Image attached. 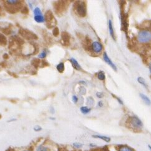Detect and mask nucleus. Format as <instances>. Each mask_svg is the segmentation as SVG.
<instances>
[{
    "mask_svg": "<svg viewBox=\"0 0 151 151\" xmlns=\"http://www.w3.org/2000/svg\"><path fill=\"white\" fill-rule=\"evenodd\" d=\"M126 125L127 127L135 132H141L144 128V125L141 120L135 115L128 117L126 120Z\"/></svg>",
    "mask_w": 151,
    "mask_h": 151,
    "instance_id": "nucleus-1",
    "label": "nucleus"
},
{
    "mask_svg": "<svg viewBox=\"0 0 151 151\" xmlns=\"http://www.w3.org/2000/svg\"><path fill=\"white\" fill-rule=\"evenodd\" d=\"M74 8H75L76 13L80 17H85L87 14V7L86 3L84 1H77L74 4Z\"/></svg>",
    "mask_w": 151,
    "mask_h": 151,
    "instance_id": "nucleus-2",
    "label": "nucleus"
},
{
    "mask_svg": "<svg viewBox=\"0 0 151 151\" xmlns=\"http://www.w3.org/2000/svg\"><path fill=\"white\" fill-rule=\"evenodd\" d=\"M138 41L140 43H147L151 41V32L147 30L140 31L137 35Z\"/></svg>",
    "mask_w": 151,
    "mask_h": 151,
    "instance_id": "nucleus-3",
    "label": "nucleus"
},
{
    "mask_svg": "<svg viewBox=\"0 0 151 151\" xmlns=\"http://www.w3.org/2000/svg\"><path fill=\"white\" fill-rule=\"evenodd\" d=\"M45 20L47 22V26L48 28H52L56 24V19L54 18L53 14L50 10H48L45 13Z\"/></svg>",
    "mask_w": 151,
    "mask_h": 151,
    "instance_id": "nucleus-4",
    "label": "nucleus"
},
{
    "mask_svg": "<svg viewBox=\"0 0 151 151\" xmlns=\"http://www.w3.org/2000/svg\"><path fill=\"white\" fill-rule=\"evenodd\" d=\"M68 4L67 1H58L55 3L54 8L58 14H61L66 11Z\"/></svg>",
    "mask_w": 151,
    "mask_h": 151,
    "instance_id": "nucleus-5",
    "label": "nucleus"
},
{
    "mask_svg": "<svg viewBox=\"0 0 151 151\" xmlns=\"http://www.w3.org/2000/svg\"><path fill=\"white\" fill-rule=\"evenodd\" d=\"M19 34L22 35L23 37L26 38L27 40H37L38 37L37 35H35L32 32L29 31V30L27 29L24 28H20L19 30Z\"/></svg>",
    "mask_w": 151,
    "mask_h": 151,
    "instance_id": "nucleus-6",
    "label": "nucleus"
},
{
    "mask_svg": "<svg viewBox=\"0 0 151 151\" xmlns=\"http://www.w3.org/2000/svg\"><path fill=\"white\" fill-rule=\"evenodd\" d=\"M4 8L8 12H9L10 13H17L18 11H19L20 9H22L23 6H22V3L20 2L19 3H18L17 4H13V5L6 4V5H5Z\"/></svg>",
    "mask_w": 151,
    "mask_h": 151,
    "instance_id": "nucleus-7",
    "label": "nucleus"
},
{
    "mask_svg": "<svg viewBox=\"0 0 151 151\" xmlns=\"http://www.w3.org/2000/svg\"><path fill=\"white\" fill-rule=\"evenodd\" d=\"M103 58H104V61L105 62V63H107L110 67H112V69L114 70H115V71H117V69L116 66H115V64L112 62V60L109 58V56L107 55L106 52L104 53Z\"/></svg>",
    "mask_w": 151,
    "mask_h": 151,
    "instance_id": "nucleus-8",
    "label": "nucleus"
},
{
    "mask_svg": "<svg viewBox=\"0 0 151 151\" xmlns=\"http://www.w3.org/2000/svg\"><path fill=\"white\" fill-rule=\"evenodd\" d=\"M92 48L93 51L95 53H100L102 51L103 46L100 43L98 42H94L92 45Z\"/></svg>",
    "mask_w": 151,
    "mask_h": 151,
    "instance_id": "nucleus-9",
    "label": "nucleus"
},
{
    "mask_svg": "<svg viewBox=\"0 0 151 151\" xmlns=\"http://www.w3.org/2000/svg\"><path fill=\"white\" fill-rule=\"evenodd\" d=\"M61 37L62 41L66 45H68L70 40V35L67 32H63L61 33Z\"/></svg>",
    "mask_w": 151,
    "mask_h": 151,
    "instance_id": "nucleus-10",
    "label": "nucleus"
},
{
    "mask_svg": "<svg viewBox=\"0 0 151 151\" xmlns=\"http://www.w3.org/2000/svg\"><path fill=\"white\" fill-rule=\"evenodd\" d=\"M92 137L95 139H98L103 140V141L109 143L111 141V139L108 136H105V135H93Z\"/></svg>",
    "mask_w": 151,
    "mask_h": 151,
    "instance_id": "nucleus-11",
    "label": "nucleus"
},
{
    "mask_svg": "<svg viewBox=\"0 0 151 151\" xmlns=\"http://www.w3.org/2000/svg\"><path fill=\"white\" fill-rule=\"evenodd\" d=\"M117 151H135V150L127 145H121L117 147Z\"/></svg>",
    "mask_w": 151,
    "mask_h": 151,
    "instance_id": "nucleus-12",
    "label": "nucleus"
},
{
    "mask_svg": "<svg viewBox=\"0 0 151 151\" xmlns=\"http://www.w3.org/2000/svg\"><path fill=\"white\" fill-rule=\"evenodd\" d=\"M35 151H52V150L47 145L41 144L38 145L35 149Z\"/></svg>",
    "mask_w": 151,
    "mask_h": 151,
    "instance_id": "nucleus-13",
    "label": "nucleus"
},
{
    "mask_svg": "<svg viewBox=\"0 0 151 151\" xmlns=\"http://www.w3.org/2000/svg\"><path fill=\"white\" fill-rule=\"evenodd\" d=\"M12 38L14 40V42L16 43V44L19 45V46H21L24 43V40L18 36H13L12 37Z\"/></svg>",
    "mask_w": 151,
    "mask_h": 151,
    "instance_id": "nucleus-14",
    "label": "nucleus"
},
{
    "mask_svg": "<svg viewBox=\"0 0 151 151\" xmlns=\"http://www.w3.org/2000/svg\"><path fill=\"white\" fill-rule=\"evenodd\" d=\"M109 32H110V36L112 37V38L114 40H115V34H114V30L113 26H112V21L110 19L109 21Z\"/></svg>",
    "mask_w": 151,
    "mask_h": 151,
    "instance_id": "nucleus-15",
    "label": "nucleus"
},
{
    "mask_svg": "<svg viewBox=\"0 0 151 151\" xmlns=\"http://www.w3.org/2000/svg\"><path fill=\"white\" fill-rule=\"evenodd\" d=\"M70 61L71 62V63H72V64L74 68H75V69L77 70H80V69H81V67H80V65H79L78 62L75 58H71V59L70 60Z\"/></svg>",
    "mask_w": 151,
    "mask_h": 151,
    "instance_id": "nucleus-16",
    "label": "nucleus"
},
{
    "mask_svg": "<svg viewBox=\"0 0 151 151\" xmlns=\"http://www.w3.org/2000/svg\"><path fill=\"white\" fill-rule=\"evenodd\" d=\"M41 61H40V60L39 58H34L32 60V62L31 64L35 68H38V67L40 66V64H41Z\"/></svg>",
    "mask_w": 151,
    "mask_h": 151,
    "instance_id": "nucleus-17",
    "label": "nucleus"
},
{
    "mask_svg": "<svg viewBox=\"0 0 151 151\" xmlns=\"http://www.w3.org/2000/svg\"><path fill=\"white\" fill-rule=\"evenodd\" d=\"M140 97H141V99H142L143 101H144L145 104H146L147 105H150V104H151L150 100L149 99L148 97L146 96V95L143 94V93H140Z\"/></svg>",
    "mask_w": 151,
    "mask_h": 151,
    "instance_id": "nucleus-18",
    "label": "nucleus"
},
{
    "mask_svg": "<svg viewBox=\"0 0 151 151\" xmlns=\"http://www.w3.org/2000/svg\"><path fill=\"white\" fill-rule=\"evenodd\" d=\"M0 44L3 46H5L7 44V39L4 35L0 33Z\"/></svg>",
    "mask_w": 151,
    "mask_h": 151,
    "instance_id": "nucleus-19",
    "label": "nucleus"
},
{
    "mask_svg": "<svg viewBox=\"0 0 151 151\" xmlns=\"http://www.w3.org/2000/svg\"><path fill=\"white\" fill-rule=\"evenodd\" d=\"M34 19L35 22H37V23H43L45 22V18L43 16V14L34 16Z\"/></svg>",
    "mask_w": 151,
    "mask_h": 151,
    "instance_id": "nucleus-20",
    "label": "nucleus"
},
{
    "mask_svg": "<svg viewBox=\"0 0 151 151\" xmlns=\"http://www.w3.org/2000/svg\"><path fill=\"white\" fill-rule=\"evenodd\" d=\"M57 69L60 73H62L65 70V65L63 63H60L57 66Z\"/></svg>",
    "mask_w": 151,
    "mask_h": 151,
    "instance_id": "nucleus-21",
    "label": "nucleus"
},
{
    "mask_svg": "<svg viewBox=\"0 0 151 151\" xmlns=\"http://www.w3.org/2000/svg\"><path fill=\"white\" fill-rule=\"evenodd\" d=\"M80 110L82 114H88L90 111H91V109L88 108L87 107H82L80 108Z\"/></svg>",
    "mask_w": 151,
    "mask_h": 151,
    "instance_id": "nucleus-22",
    "label": "nucleus"
},
{
    "mask_svg": "<svg viewBox=\"0 0 151 151\" xmlns=\"http://www.w3.org/2000/svg\"><path fill=\"white\" fill-rule=\"evenodd\" d=\"M137 81H138V82H139V83H140V84H142V85H144V86L145 87L147 88L148 85H147L146 82H145V80L142 77H139V78H137Z\"/></svg>",
    "mask_w": 151,
    "mask_h": 151,
    "instance_id": "nucleus-23",
    "label": "nucleus"
},
{
    "mask_svg": "<svg viewBox=\"0 0 151 151\" xmlns=\"http://www.w3.org/2000/svg\"><path fill=\"white\" fill-rule=\"evenodd\" d=\"M1 31L3 32V33H4L6 35H9L12 33V30L9 28H1Z\"/></svg>",
    "mask_w": 151,
    "mask_h": 151,
    "instance_id": "nucleus-24",
    "label": "nucleus"
},
{
    "mask_svg": "<svg viewBox=\"0 0 151 151\" xmlns=\"http://www.w3.org/2000/svg\"><path fill=\"white\" fill-rule=\"evenodd\" d=\"M21 2V1H18V0H8V1H6V3L8 4H17Z\"/></svg>",
    "mask_w": 151,
    "mask_h": 151,
    "instance_id": "nucleus-25",
    "label": "nucleus"
},
{
    "mask_svg": "<svg viewBox=\"0 0 151 151\" xmlns=\"http://www.w3.org/2000/svg\"><path fill=\"white\" fill-rule=\"evenodd\" d=\"M98 78L100 80H104L105 79V75L103 71H100L98 73Z\"/></svg>",
    "mask_w": 151,
    "mask_h": 151,
    "instance_id": "nucleus-26",
    "label": "nucleus"
},
{
    "mask_svg": "<svg viewBox=\"0 0 151 151\" xmlns=\"http://www.w3.org/2000/svg\"><path fill=\"white\" fill-rule=\"evenodd\" d=\"M83 146V144L80 142H74L73 144V147L75 149H80Z\"/></svg>",
    "mask_w": 151,
    "mask_h": 151,
    "instance_id": "nucleus-27",
    "label": "nucleus"
},
{
    "mask_svg": "<svg viewBox=\"0 0 151 151\" xmlns=\"http://www.w3.org/2000/svg\"><path fill=\"white\" fill-rule=\"evenodd\" d=\"M33 13H34V16H36V15H42V13L41 12V9H40L38 7H37L36 8L34 9Z\"/></svg>",
    "mask_w": 151,
    "mask_h": 151,
    "instance_id": "nucleus-28",
    "label": "nucleus"
},
{
    "mask_svg": "<svg viewBox=\"0 0 151 151\" xmlns=\"http://www.w3.org/2000/svg\"><path fill=\"white\" fill-rule=\"evenodd\" d=\"M53 35L54 37H58L60 35V31H59V29L58 27H55L53 29Z\"/></svg>",
    "mask_w": 151,
    "mask_h": 151,
    "instance_id": "nucleus-29",
    "label": "nucleus"
},
{
    "mask_svg": "<svg viewBox=\"0 0 151 151\" xmlns=\"http://www.w3.org/2000/svg\"><path fill=\"white\" fill-rule=\"evenodd\" d=\"M21 12L23 14H28L29 13V10L26 6H24L21 9Z\"/></svg>",
    "mask_w": 151,
    "mask_h": 151,
    "instance_id": "nucleus-30",
    "label": "nucleus"
},
{
    "mask_svg": "<svg viewBox=\"0 0 151 151\" xmlns=\"http://www.w3.org/2000/svg\"><path fill=\"white\" fill-rule=\"evenodd\" d=\"M46 56H47V52L45 51V50H43V51H42V53L39 55V57L40 58H44L46 57Z\"/></svg>",
    "mask_w": 151,
    "mask_h": 151,
    "instance_id": "nucleus-31",
    "label": "nucleus"
},
{
    "mask_svg": "<svg viewBox=\"0 0 151 151\" xmlns=\"http://www.w3.org/2000/svg\"><path fill=\"white\" fill-rule=\"evenodd\" d=\"M42 127L39 126V125H36V126H35L33 127V130H35V132H40V130H42Z\"/></svg>",
    "mask_w": 151,
    "mask_h": 151,
    "instance_id": "nucleus-32",
    "label": "nucleus"
},
{
    "mask_svg": "<svg viewBox=\"0 0 151 151\" xmlns=\"http://www.w3.org/2000/svg\"><path fill=\"white\" fill-rule=\"evenodd\" d=\"M112 96H114V97L115 98V99H116L117 100H118V102H119V104H120L121 105H123V102H122V101L121 100H120L119 98H118L117 96H115V95H113L112 94Z\"/></svg>",
    "mask_w": 151,
    "mask_h": 151,
    "instance_id": "nucleus-33",
    "label": "nucleus"
},
{
    "mask_svg": "<svg viewBox=\"0 0 151 151\" xmlns=\"http://www.w3.org/2000/svg\"><path fill=\"white\" fill-rule=\"evenodd\" d=\"M72 100L74 103H77L78 102V98L76 95H73L72 97Z\"/></svg>",
    "mask_w": 151,
    "mask_h": 151,
    "instance_id": "nucleus-34",
    "label": "nucleus"
},
{
    "mask_svg": "<svg viewBox=\"0 0 151 151\" xmlns=\"http://www.w3.org/2000/svg\"><path fill=\"white\" fill-rule=\"evenodd\" d=\"M96 95L98 98H102L104 97V93L102 92H97Z\"/></svg>",
    "mask_w": 151,
    "mask_h": 151,
    "instance_id": "nucleus-35",
    "label": "nucleus"
},
{
    "mask_svg": "<svg viewBox=\"0 0 151 151\" xmlns=\"http://www.w3.org/2000/svg\"><path fill=\"white\" fill-rule=\"evenodd\" d=\"M8 74H9V75H12V76L13 77H14V78H18V75H16L15 73H12V72H8Z\"/></svg>",
    "mask_w": 151,
    "mask_h": 151,
    "instance_id": "nucleus-36",
    "label": "nucleus"
},
{
    "mask_svg": "<svg viewBox=\"0 0 151 151\" xmlns=\"http://www.w3.org/2000/svg\"><path fill=\"white\" fill-rule=\"evenodd\" d=\"M42 66L43 67H46V66H48V65H49V64L47 62H45V61H42Z\"/></svg>",
    "mask_w": 151,
    "mask_h": 151,
    "instance_id": "nucleus-37",
    "label": "nucleus"
},
{
    "mask_svg": "<svg viewBox=\"0 0 151 151\" xmlns=\"http://www.w3.org/2000/svg\"><path fill=\"white\" fill-rule=\"evenodd\" d=\"M8 58H9V56L7 53H5L3 55V58H4L5 60L8 59Z\"/></svg>",
    "mask_w": 151,
    "mask_h": 151,
    "instance_id": "nucleus-38",
    "label": "nucleus"
},
{
    "mask_svg": "<svg viewBox=\"0 0 151 151\" xmlns=\"http://www.w3.org/2000/svg\"><path fill=\"white\" fill-rule=\"evenodd\" d=\"M99 107H103V102H102V101H100V102H99Z\"/></svg>",
    "mask_w": 151,
    "mask_h": 151,
    "instance_id": "nucleus-39",
    "label": "nucleus"
},
{
    "mask_svg": "<svg viewBox=\"0 0 151 151\" xmlns=\"http://www.w3.org/2000/svg\"><path fill=\"white\" fill-rule=\"evenodd\" d=\"M22 151H33V150L32 149H25V150H23Z\"/></svg>",
    "mask_w": 151,
    "mask_h": 151,
    "instance_id": "nucleus-40",
    "label": "nucleus"
},
{
    "mask_svg": "<svg viewBox=\"0 0 151 151\" xmlns=\"http://www.w3.org/2000/svg\"><path fill=\"white\" fill-rule=\"evenodd\" d=\"M148 148L150 150V151H151V145H148Z\"/></svg>",
    "mask_w": 151,
    "mask_h": 151,
    "instance_id": "nucleus-41",
    "label": "nucleus"
},
{
    "mask_svg": "<svg viewBox=\"0 0 151 151\" xmlns=\"http://www.w3.org/2000/svg\"><path fill=\"white\" fill-rule=\"evenodd\" d=\"M149 70H150V72L151 73V63H150V64L149 65Z\"/></svg>",
    "mask_w": 151,
    "mask_h": 151,
    "instance_id": "nucleus-42",
    "label": "nucleus"
},
{
    "mask_svg": "<svg viewBox=\"0 0 151 151\" xmlns=\"http://www.w3.org/2000/svg\"><path fill=\"white\" fill-rule=\"evenodd\" d=\"M1 12H0V16H1Z\"/></svg>",
    "mask_w": 151,
    "mask_h": 151,
    "instance_id": "nucleus-43",
    "label": "nucleus"
},
{
    "mask_svg": "<svg viewBox=\"0 0 151 151\" xmlns=\"http://www.w3.org/2000/svg\"><path fill=\"white\" fill-rule=\"evenodd\" d=\"M0 119H1V115H0Z\"/></svg>",
    "mask_w": 151,
    "mask_h": 151,
    "instance_id": "nucleus-44",
    "label": "nucleus"
}]
</instances>
